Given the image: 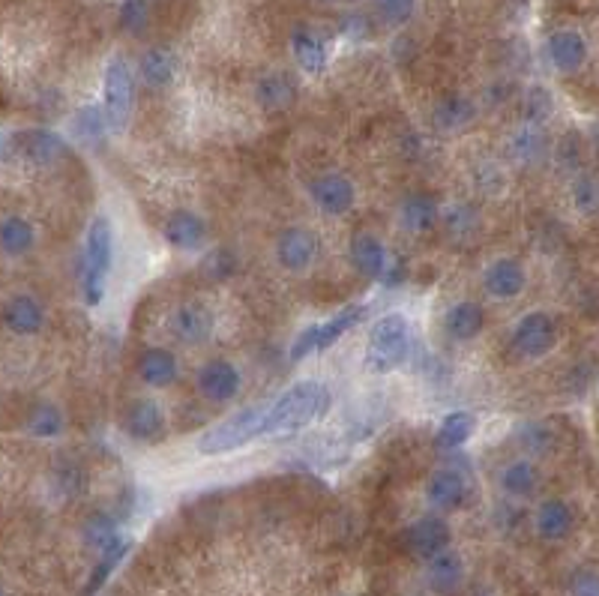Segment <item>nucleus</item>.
Instances as JSON below:
<instances>
[{
	"label": "nucleus",
	"instance_id": "obj_1",
	"mask_svg": "<svg viewBox=\"0 0 599 596\" xmlns=\"http://www.w3.org/2000/svg\"><path fill=\"white\" fill-rule=\"evenodd\" d=\"M333 405V393L321 381H300L285 390L270 408H264L258 438H279L294 435L312 423H318Z\"/></svg>",
	"mask_w": 599,
	"mask_h": 596
},
{
	"label": "nucleus",
	"instance_id": "obj_2",
	"mask_svg": "<svg viewBox=\"0 0 599 596\" xmlns=\"http://www.w3.org/2000/svg\"><path fill=\"white\" fill-rule=\"evenodd\" d=\"M114 258V231L105 216H96L87 228L84 258H81V294L87 306H99L105 297V279Z\"/></svg>",
	"mask_w": 599,
	"mask_h": 596
},
{
	"label": "nucleus",
	"instance_id": "obj_3",
	"mask_svg": "<svg viewBox=\"0 0 599 596\" xmlns=\"http://www.w3.org/2000/svg\"><path fill=\"white\" fill-rule=\"evenodd\" d=\"M411 354V324L405 315H387L381 318L369 333V351L366 366L378 375H387L399 369Z\"/></svg>",
	"mask_w": 599,
	"mask_h": 596
},
{
	"label": "nucleus",
	"instance_id": "obj_4",
	"mask_svg": "<svg viewBox=\"0 0 599 596\" xmlns=\"http://www.w3.org/2000/svg\"><path fill=\"white\" fill-rule=\"evenodd\" d=\"M261 417H264V408H246V411H237V414L225 417L219 426H213L210 432L201 435L198 450L204 456H225V453H234V450L246 447L249 441L258 438Z\"/></svg>",
	"mask_w": 599,
	"mask_h": 596
},
{
	"label": "nucleus",
	"instance_id": "obj_5",
	"mask_svg": "<svg viewBox=\"0 0 599 596\" xmlns=\"http://www.w3.org/2000/svg\"><path fill=\"white\" fill-rule=\"evenodd\" d=\"M105 99H102V114L111 132L126 129L132 105H135V81L129 72V63L114 57L105 69Z\"/></svg>",
	"mask_w": 599,
	"mask_h": 596
},
{
	"label": "nucleus",
	"instance_id": "obj_6",
	"mask_svg": "<svg viewBox=\"0 0 599 596\" xmlns=\"http://www.w3.org/2000/svg\"><path fill=\"white\" fill-rule=\"evenodd\" d=\"M363 318H366V309H363V306H348V309H342L339 315H333V318H327V321H321V324L306 327V330L300 333V339L294 342V348H291V360L300 363V360H306L309 354L327 351V348L336 345L345 333H351Z\"/></svg>",
	"mask_w": 599,
	"mask_h": 596
},
{
	"label": "nucleus",
	"instance_id": "obj_7",
	"mask_svg": "<svg viewBox=\"0 0 599 596\" xmlns=\"http://www.w3.org/2000/svg\"><path fill=\"white\" fill-rule=\"evenodd\" d=\"M558 342V321L549 312H531L525 315L513 336H510V351L522 360H537L546 357Z\"/></svg>",
	"mask_w": 599,
	"mask_h": 596
},
{
	"label": "nucleus",
	"instance_id": "obj_8",
	"mask_svg": "<svg viewBox=\"0 0 599 596\" xmlns=\"http://www.w3.org/2000/svg\"><path fill=\"white\" fill-rule=\"evenodd\" d=\"M318 252L321 243L309 228H285L276 240V261L291 273L309 270L318 261Z\"/></svg>",
	"mask_w": 599,
	"mask_h": 596
},
{
	"label": "nucleus",
	"instance_id": "obj_9",
	"mask_svg": "<svg viewBox=\"0 0 599 596\" xmlns=\"http://www.w3.org/2000/svg\"><path fill=\"white\" fill-rule=\"evenodd\" d=\"M309 195H312V201H315L327 216H342V213H348V210L354 207V201H357L354 183H351L345 174H336V171L315 177L312 186H309Z\"/></svg>",
	"mask_w": 599,
	"mask_h": 596
},
{
	"label": "nucleus",
	"instance_id": "obj_10",
	"mask_svg": "<svg viewBox=\"0 0 599 596\" xmlns=\"http://www.w3.org/2000/svg\"><path fill=\"white\" fill-rule=\"evenodd\" d=\"M198 390L207 402H228L240 393V372L228 360H207L198 369Z\"/></svg>",
	"mask_w": 599,
	"mask_h": 596
},
{
	"label": "nucleus",
	"instance_id": "obj_11",
	"mask_svg": "<svg viewBox=\"0 0 599 596\" xmlns=\"http://www.w3.org/2000/svg\"><path fill=\"white\" fill-rule=\"evenodd\" d=\"M15 150L30 159L33 165H51L57 162L60 156H66V141L63 135L51 132V129H24V132H15Z\"/></svg>",
	"mask_w": 599,
	"mask_h": 596
},
{
	"label": "nucleus",
	"instance_id": "obj_12",
	"mask_svg": "<svg viewBox=\"0 0 599 596\" xmlns=\"http://www.w3.org/2000/svg\"><path fill=\"white\" fill-rule=\"evenodd\" d=\"M0 321L15 336H36L42 330V324H45V309L39 306L36 297L18 294V297H9L3 303Z\"/></svg>",
	"mask_w": 599,
	"mask_h": 596
},
{
	"label": "nucleus",
	"instance_id": "obj_13",
	"mask_svg": "<svg viewBox=\"0 0 599 596\" xmlns=\"http://www.w3.org/2000/svg\"><path fill=\"white\" fill-rule=\"evenodd\" d=\"M171 333L186 345H204L213 336V312L201 303H183L171 315Z\"/></svg>",
	"mask_w": 599,
	"mask_h": 596
},
{
	"label": "nucleus",
	"instance_id": "obj_14",
	"mask_svg": "<svg viewBox=\"0 0 599 596\" xmlns=\"http://www.w3.org/2000/svg\"><path fill=\"white\" fill-rule=\"evenodd\" d=\"M450 540H453L450 525L444 519H438V516H423V519H417L408 528V546H411V552L420 555V558H426V561L435 558V555H441L444 549H450Z\"/></svg>",
	"mask_w": 599,
	"mask_h": 596
},
{
	"label": "nucleus",
	"instance_id": "obj_15",
	"mask_svg": "<svg viewBox=\"0 0 599 596\" xmlns=\"http://www.w3.org/2000/svg\"><path fill=\"white\" fill-rule=\"evenodd\" d=\"M483 285L492 297L498 300H513L525 291L528 285V273L516 258H498L495 264L486 267L483 273Z\"/></svg>",
	"mask_w": 599,
	"mask_h": 596
},
{
	"label": "nucleus",
	"instance_id": "obj_16",
	"mask_svg": "<svg viewBox=\"0 0 599 596\" xmlns=\"http://www.w3.org/2000/svg\"><path fill=\"white\" fill-rule=\"evenodd\" d=\"M534 525H537V534L546 540V543H558L564 537L573 534L576 528V513L567 501L561 498H549L540 504L537 516H534Z\"/></svg>",
	"mask_w": 599,
	"mask_h": 596
},
{
	"label": "nucleus",
	"instance_id": "obj_17",
	"mask_svg": "<svg viewBox=\"0 0 599 596\" xmlns=\"http://www.w3.org/2000/svg\"><path fill=\"white\" fill-rule=\"evenodd\" d=\"M165 240L174 246V249H198L204 240H207V222L192 213V210H174L168 219H165V228H162Z\"/></svg>",
	"mask_w": 599,
	"mask_h": 596
},
{
	"label": "nucleus",
	"instance_id": "obj_18",
	"mask_svg": "<svg viewBox=\"0 0 599 596\" xmlns=\"http://www.w3.org/2000/svg\"><path fill=\"white\" fill-rule=\"evenodd\" d=\"M294 99H297V84L285 72H267L255 84V102L270 114L288 111L294 105Z\"/></svg>",
	"mask_w": 599,
	"mask_h": 596
},
{
	"label": "nucleus",
	"instance_id": "obj_19",
	"mask_svg": "<svg viewBox=\"0 0 599 596\" xmlns=\"http://www.w3.org/2000/svg\"><path fill=\"white\" fill-rule=\"evenodd\" d=\"M546 54H549V60H552L555 69H561V72H576V69L585 63V57H588V42H585V36L576 33V30H558V33L549 36Z\"/></svg>",
	"mask_w": 599,
	"mask_h": 596
},
{
	"label": "nucleus",
	"instance_id": "obj_20",
	"mask_svg": "<svg viewBox=\"0 0 599 596\" xmlns=\"http://www.w3.org/2000/svg\"><path fill=\"white\" fill-rule=\"evenodd\" d=\"M351 264L357 267V273H363L369 279H381L390 264V252L375 234H354L351 237Z\"/></svg>",
	"mask_w": 599,
	"mask_h": 596
},
{
	"label": "nucleus",
	"instance_id": "obj_21",
	"mask_svg": "<svg viewBox=\"0 0 599 596\" xmlns=\"http://www.w3.org/2000/svg\"><path fill=\"white\" fill-rule=\"evenodd\" d=\"M465 495H468V477L453 468L438 471L426 486V498L435 510H456L462 507Z\"/></svg>",
	"mask_w": 599,
	"mask_h": 596
},
{
	"label": "nucleus",
	"instance_id": "obj_22",
	"mask_svg": "<svg viewBox=\"0 0 599 596\" xmlns=\"http://www.w3.org/2000/svg\"><path fill=\"white\" fill-rule=\"evenodd\" d=\"M126 432L135 441H156L165 432V414L153 399H141L126 411Z\"/></svg>",
	"mask_w": 599,
	"mask_h": 596
},
{
	"label": "nucleus",
	"instance_id": "obj_23",
	"mask_svg": "<svg viewBox=\"0 0 599 596\" xmlns=\"http://www.w3.org/2000/svg\"><path fill=\"white\" fill-rule=\"evenodd\" d=\"M135 372L150 387H168V384L177 381V357L171 351H165V348H147L138 357Z\"/></svg>",
	"mask_w": 599,
	"mask_h": 596
},
{
	"label": "nucleus",
	"instance_id": "obj_24",
	"mask_svg": "<svg viewBox=\"0 0 599 596\" xmlns=\"http://www.w3.org/2000/svg\"><path fill=\"white\" fill-rule=\"evenodd\" d=\"M291 48H294V60L300 63L303 72L318 75V72L327 69V42H324L315 30L297 27V30L291 33Z\"/></svg>",
	"mask_w": 599,
	"mask_h": 596
},
{
	"label": "nucleus",
	"instance_id": "obj_25",
	"mask_svg": "<svg viewBox=\"0 0 599 596\" xmlns=\"http://www.w3.org/2000/svg\"><path fill=\"white\" fill-rule=\"evenodd\" d=\"M429 588L438 591V594H450L462 585V576H465V564L459 555H453L450 549H444L441 555L429 558Z\"/></svg>",
	"mask_w": 599,
	"mask_h": 596
},
{
	"label": "nucleus",
	"instance_id": "obj_26",
	"mask_svg": "<svg viewBox=\"0 0 599 596\" xmlns=\"http://www.w3.org/2000/svg\"><path fill=\"white\" fill-rule=\"evenodd\" d=\"M399 219H402V228L405 231H414V234H423L435 225L438 219V201L426 192H414L402 201V210H399Z\"/></svg>",
	"mask_w": 599,
	"mask_h": 596
},
{
	"label": "nucleus",
	"instance_id": "obj_27",
	"mask_svg": "<svg viewBox=\"0 0 599 596\" xmlns=\"http://www.w3.org/2000/svg\"><path fill=\"white\" fill-rule=\"evenodd\" d=\"M129 549H132V540H126V537H114L105 549H99V561H96V567H93V573H90V579H87V585H84V596H93L105 582H108V576L117 570V564L129 555Z\"/></svg>",
	"mask_w": 599,
	"mask_h": 596
},
{
	"label": "nucleus",
	"instance_id": "obj_28",
	"mask_svg": "<svg viewBox=\"0 0 599 596\" xmlns=\"http://www.w3.org/2000/svg\"><path fill=\"white\" fill-rule=\"evenodd\" d=\"M483 324H486V312L477 306V303H456L450 312H447V318H444V327H447V333L456 339V342H468V339H474L480 330H483Z\"/></svg>",
	"mask_w": 599,
	"mask_h": 596
},
{
	"label": "nucleus",
	"instance_id": "obj_29",
	"mask_svg": "<svg viewBox=\"0 0 599 596\" xmlns=\"http://www.w3.org/2000/svg\"><path fill=\"white\" fill-rule=\"evenodd\" d=\"M498 483H501V489H504L507 495H513V498H528V495H534V492L540 489V471H537L534 462L516 459V462H510V465L501 471Z\"/></svg>",
	"mask_w": 599,
	"mask_h": 596
},
{
	"label": "nucleus",
	"instance_id": "obj_30",
	"mask_svg": "<svg viewBox=\"0 0 599 596\" xmlns=\"http://www.w3.org/2000/svg\"><path fill=\"white\" fill-rule=\"evenodd\" d=\"M33 240H36V231H33V225L24 216L0 219V252L3 255L18 258V255L33 249Z\"/></svg>",
	"mask_w": 599,
	"mask_h": 596
},
{
	"label": "nucleus",
	"instance_id": "obj_31",
	"mask_svg": "<svg viewBox=\"0 0 599 596\" xmlns=\"http://www.w3.org/2000/svg\"><path fill=\"white\" fill-rule=\"evenodd\" d=\"M174 72H177V60H174V54L165 51V48H150V51L141 57V75H144V81H147L150 87H165V84H171Z\"/></svg>",
	"mask_w": 599,
	"mask_h": 596
},
{
	"label": "nucleus",
	"instance_id": "obj_32",
	"mask_svg": "<svg viewBox=\"0 0 599 596\" xmlns=\"http://www.w3.org/2000/svg\"><path fill=\"white\" fill-rule=\"evenodd\" d=\"M474 435V417L468 411H453L444 417L441 429H438V447L441 450H459L468 444V438Z\"/></svg>",
	"mask_w": 599,
	"mask_h": 596
},
{
	"label": "nucleus",
	"instance_id": "obj_33",
	"mask_svg": "<svg viewBox=\"0 0 599 596\" xmlns=\"http://www.w3.org/2000/svg\"><path fill=\"white\" fill-rule=\"evenodd\" d=\"M471 117H474V102L465 96H447L435 108V123L441 129H462L465 123H471Z\"/></svg>",
	"mask_w": 599,
	"mask_h": 596
},
{
	"label": "nucleus",
	"instance_id": "obj_34",
	"mask_svg": "<svg viewBox=\"0 0 599 596\" xmlns=\"http://www.w3.org/2000/svg\"><path fill=\"white\" fill-rule=\"evenodd\" d=\"M513 156L519 162H540L546 156V138L537 126H525L513 135Z\"/></svg>",
	"mask_w": 599,
	"mask_h": 596
},
{
	"label": "nucleus",
	"instance_id": "obj_35",
	"mask_svg": "<svg viewBox=\"0 0 599 596\" xmlns=\"http://www.w3.org/2000/svg\"><path fill=\"white\" fill-rule=\"evenodd\" d=\"M72 126H75L78 138H81V141H87V144H99V141L105 138V129H108V123H105V114H102V108H96V105H87V108H81V111L75 114Z\"/></svg>",
	"mask_w": 599,
	"mask_h": 596
},
{
	"label": "nucleus",
	"instance_id": "obj_36",
	"mask_svg": "<svg viewBox=\"0 0 599 596\" xmlns=\"http://www.w3.org/2000/svg\"><path fill=\"white\" fill-rule=\"evenodd\" d=\"M27 429H30V435H36V438H57V435L63 432V414H60V408H57V405H39V408L30 414Z\"/></svg>",
	"mask_w": 599,
	"mask_h": 596
},
{
	"label": "nucleus",
	"instance_id": "obj_37",
	"mask_svg": "<svg viewBox=\"0 0 599 596\" xmlns=\"http://www.w3.org/2000/svg\"><path fill=\"white\" fill-rule=\"evenodd\" d=\"M114 537H117V525H114L111 516L96 513V516L87 519V525H84V543H87L90 549L99 552V549H105Z\"/></svg>",
	"mask_w": 599,
	"mask_h": 596
},
{
	"label": "nucleus",
	"instance_id": "obj_38",
	"mask_svg": "<svg viewBox=\"0 0 599 596\" xmlns=\"http://www.w3.org/2000/svg\"><path fill=\"white\" fill-rule=\"evenodd\" d=\"M234 270H237V258H234V252H228V249L210 252V255L204 258V264H201V273H204V279H210V282H222V279H228Z\"/></svg>",
	"mask_w": 599,
	"mask_h": 596
},
{
	"label": "nucleus",
	"instance_id": "obj_39",
	"mask_svg": "<svg viewBox=\"0 0 599 596\" xmlns=\"http://www.w3.org/2000/svg\"><path fill=\"white\" fill-rule=\"evenodd\" d=\"M378 12L387 24H405L414 12V0H378Z\"/></svg>",
	"mask_w": 599,
	"mask_h": 596
},
{
	"label": "nucleus",
	"instance_id": "obj_40",
	"mask_svg": "<svg viewBox=\"0 0 599 596\" xmlns=\"http://www.w3.org/2000/svg\"><path fill=\"white\" fill-rule=\"evenodd\" d=\"M147 21V3L144 0H126L120 9V24L126 30H138Z\"/></svg>",
	"mask_w": 599,
	"mask_h": 596
},
{
	"label": "nucleus",
	"instance_id": "obj_41",
	"mask_svg": "<svg viewBox=\"0 0 599 596\" xmlns=\"http://www.w3.org/2000/svg\"><path fill=\"white\" fill-rule=\"evenodd\" d=\"M576 207L579 210H585V213H594L597 210V183H594V177H582L579 183H576Z\"/></svg>",
	"mask_w": 599,
	"mask_h": 596
},
{
	"label": "nucleus",
	"instance_id": "obj_42",
	"mask_svg": "<svg viewBox=\"0 0 599 596\" xmlns=\"http://www.w3.org/2000/svg\"><path fill=\"white\" fill-rule=\"evenodd\" d=\"M573 596H597V576L591 570L576 573V579H573Z\"/></svg>",
	"mask_w": 599,
	"mask_h": 596
}]
</instances>
